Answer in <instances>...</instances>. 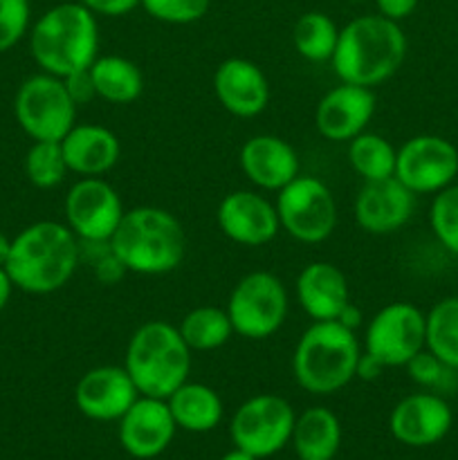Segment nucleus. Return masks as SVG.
I'll return each instance as SVG.
<instances>
[{"instance_id": "26", "label": "nucleus", "mask_w": 458, "mask_h": 460, "mask_svg": "<svg viewBox=\"0 0 458 460\" xmlns=\"http://www.w3.org/2000/svg\"><path fill=\"white\" fill-rule=\"evenodd\" d=\"M97 99L112 103V106H126L142 97L144 75L139 66L130 58L119 54H103L94 58L90 66Z\"/></svg>"}, {"instance_id": "40", "label": "nucleus", "mask_w": 458, "mask_h": 460, "mask_svg": "<svg viewBox=\"0 0 458 460\" xmlns=\"http://www.w3.org/2000/svg\"><path fill=\"white\" fill-rule=\"evenodd\" d=\"M384 368L386 367L380 362V359H375L373 355L364 353L362 350V355H359V359H357V368H355V377H359V380H364V382H373L382 376V371H384Z\"/></svg>"}, {"instance_id": "21", "label": "nucleus", "mask_w": 458, "mask_h": 460, "mask_svg": "<svg viewBox=\"0 0 458 460\" xmlns=\"http://www.w3.org/2000/svg\"><path fill=\"white\" fill-rule=\"evenodd\" d=\"M214 94L233 117L250 119L269 103V81L250 58H225L214 72Z\"/></svg>"}, {"instance_id": "5", "label": "nucleus", "mask_w": 458, "mask_h": 460, "mask_svg": "<svg viewBox=\"0 0 458 460\" xmlns=\"http://www.w3.org/2000/svg\"><path fill=\"white\" fill-rule=\"evenodd\" d=\"M193 350L180 335L178 326L153 319L130 335L124 368L139 395L166 400L189 380Z\"/></svg>"}, {"instance_id": "13", "label": "nucleus", "mask_w": 458, "mask_h": 460, "mask_svg": "<svg viewBox=\"0 0 458 460\" xmlns=\"http://www.w3.org/2000/svg\"><path fill=\"white\" fill-rule=\"evenodd\" d=\"M124 211L121 196L103 178H79L66 196V225L79 241H110Z\"/></svg>"}, {"instance_id": "9", "label": "nucleus", "mask_w": 458, "mask_h": 460, "mask_svg": "<svg viewBox=\"0 0 458 460\" xmlns=\"http://www.w3.org/2000/svg\"><path fill=\"white\" fill-rule=\"evenodd\" d=\"M281 229L304 245H319L335 234L339 223L337 200L326 182L313 175H296L277 193Z\"/></svg>"}, {"instance_id": "22", "label": "nucleus", "mask_w": 458, "mask_h": 460, "mask_svg": "<svg viewBox=\"0 0 458 460\" xmlns=\"http://www.w3.org/2000/svg\"><path fill=\"white\" fill-rule=\"evenodd\" d=\"M296 301L313 322H337L350 304L346 274L328 261H314L299 272L295 283Z\"/></svg>"}, {"instance_id": "43", "label": "nucleus", "mask_w": 458, "mask_h": 460, "mask_svg": "<svg viewBox=\"0 0 458 460\" xmlns=\"http://www.w3.org/2000/svg\"><path fill=\"white\" fill-rule=\"evenodd\" d=\"M9 247H12V238H9L7 234H4L3 229H0V268H3L4 261H7Z\"/></svg>"}, {"instance_id": "1", "label": "nucleus", "mask_w": 458, "mask_h": 460, "mask_svg": "<svg viewBox=\"0 0 458 460\" xmlns=\"http://www.w3.org/2000/svg\"><path fill=\"white\" fill-rule=\"evenodd\" d=\"M79 265V238L72 229L57 220H39L12 238L3 268L18 290L52 295L70 283Z\"/></svg>"}, {"instance_id": "37", "label": "nucleus", "mask_w": 458, "mask_h": 460, "mask_svg": "<svg viewBox=\"0 0 458 460\" xmlns=\"http://www.w3.org/2000/svg\"><path fill=\"white\" fill-rule=\"evenodd\" d=\"M63 84H66L67 93H70L72 102L76 106H84V103H90L92 99H97V90H94L92 76H90V67L88 70H79L63 76Z\"/></svg>"}, {"instance_id": "36", "label": "nucleus", "mask_w": 458, "mask_h": 460, "mask_svg": "<svg viewBox=\"0 0 458 460\" xmlns=\"http://www.w3.org/2000/svg\"><path fill=\"white\" fill-rule=\"evenodd\" d=\"M30 0H0V54L9 52L30 31Z\"/></svg>"}, {"instance_id": "31", "label": "nucleus", "mask_w": 458, "mask_h": 460, "mask_svg": "<svg viewBox=\"0 0 458 460\" xmlns=\"http://www.w3.org/2000/svg\"><path fill=\"white\" fill-rule=\"evenodd\" d=\"M70 173L61 142H34L25 155V175L36 189H54Z\"/></svg>"}, {"instance_id": "28", "label": "nucleus", "mask_w": 458, "mask_h": 460, "mask_svg": "<svg viewBox=\"0 0 458 460\" xmlns=\"http://www.w3.org/2000/svg\"><path fill=\"white\" fill-rule=\"evenodd\" d=\"M398 148L380 133H359L348 142V162L364 182H375L395 175Z\"/></svg>"}, {"instance_id": "44", "label": "nucleus", "mask_w": 458, "mask_h": 460, "mask_svg": "<svg viewBox=\"0 0 458 460\" xmlns=\"http://www.w3.org/2000/svg\"><path fill=\"white\" fill-rule=\"evenodd\" d=\"M218 460H259V458H254V456H251V454L242 452V449L233 447V449H232V452L223 454V456H220Z\"/></svg>"}, {"instance_id": "10", "label": "nucleus", "mask_w": 458, "mask_h": 460, "mask_svg": "<svg viewBox=\"0 0 458 460\" xmlns=\"http://www.w3.org/2000/svg\"><path fill=\"white\" fill-rule=\"evenodd\" d=\"M296 413L286 398L274 394L251 395L233 411L229 434L233 447L254 458H269L292 438Z\"/></svg>"}, {"instance_id": "39", "label": "nucleus", "mask_w": 458, "mask_h": 460, "mask_svg": "<svg viewBox=\"0 0 458 460\" xmlns=\"http://www.w3.org/2000/svg\"><path fill=\"white\" fill-rule=\"evenodd\" d=\"M375 4L380 16L400 22L416 12L418 0H375Z\"/></svg>"}, {"instance_id": "34", "label": "nucleus", "mask_w": 458, "mask_h": 460, "mask_svg": "<svg viewBox=\"0 0 458 460\" xmlns=\"http://www.w3.org/2000/svg\"><path fill=\"white\" fill-rule=\"evenodd\" d=\"M139 7L166 25H191L207 16L211 0H142Z\"/></svg>"}, {"instance_id": "14", "label": "nucleus", "mask_w": 458, "mask_h": 460, "mask_svg": "<svg viewBox=\"0 0 458 460\" xmlns=\"http://www.w3.org/2000/svg\"><path fill=\"white\" fill-rule=\"evenodd\" d=\"M216 220L225 236L242 247H263L281 232L274 202L263 193L238 189L220 200Z\"/></svg>"}, {"instance_id": "29", "label": "nucleus", "mask_w": 458, "mask_h": 460, "mask_svg": "<svg viewBox=\"0 0 458 460\" xmlns=\"http://www.w3.org/2000/svg\"><path fill=\"white\" fill-rule=\"evenodd\" d=\"M337 22L323 12H308L296 18L292 30V43L296 54L310 63H326L335 54L337 39H339Z\"/></svg>"}, {"instance_id": "30", "label": "nucleus", "mask_w": 458, "mask_h": 460, "mask_svg": "<svg viewBox=\"0 0 458 460\" xmlns=\"http://www.w3.org/2000/svg\"><path fill=\"white\" fill-rule=\"evenodd\" d=\"M425 317V349L449 367L458 368V296L440 299Z\"/></svg>"}, {"instance_id": "19", "label": "nucleus", "mask_w": 458, "mask_h": 460, "mask_svg": "<svg viewBox=\"0 0 458 460\" xmlns=\"http://www.w3.org/2000/svg\"><path fill=\"white\" fill-rule=\"evenodd\" d=\"M375 115V93L353 84L328 90L314 111V126L328 142H350L364 133Z\"/></svg>"}, {"instance_id": "33", "label": "nucleus", "mask_w": 458, "mask_h": 460, "mask_svg": "<svg viewBox=\"0 0 458 460\" xmlns=\"http://www.w3.org/2000/svg\"><path fill=\"white\" fill-rule=\"evenodd\" d=\"M404 368L418 386L431 391V394H452L458 386V368L445 364L443 359H438L427 349L420 350Z\"/></svg>"}, {"instance_id": "6", "label": "nucleus", "mask_w": 458, "mask_h": 460, "mask_svg": "<svg viewBox=\"0 0 458 460\" xmlns=\"http://www.w3.org/2000/svg\"><path fill=\"white\" fill-rule=\"evenodd\" d=\"M362 344L339 322H313L292 353V376L313 395H332L355 380Z\"/></svg>"}, {"instance_id": "3", "label": "nucleus", "mask_w": 458, "mask_h": 460, "mask_svg": "<svg viewBox=\"0 0 458 460\" xmlns=\"http://www.w3.org/2000/svg\"><path fill=\"white\" fill-rule=\"evenodd\" d=\"M110 247L130 274L164 277L182 265L187 236L180 220L162 207L144 205L124 211Z\"/></svg>"}, {"instance_id": "4", "label": "nucleus", "mask_w": 458, "mask_h": 460, "mask_svg": "<svg viewBox=\"0 0 458 460\" xmlns=\"http://www.w3.org/2000/svg\"><path fill=\"white\" fill-rule=\"evenodd\" d=\"M30 52L40 70L61 79L88 70L99 57L97 16L79 0L54 4L31 25Z\"/></svg>"}, {"instance_id": "15", "label": "nucleus", "mask_w": 458, "mask_h": 460, "mask_svg": "<svg viewBox=\"0 0 458 460\" xmlns=\"http://www.w3.org/2000/svg\"><path fill=\"white\" fill-rule=\"evenodd\" d=\"M139 398L128 371L115 364H103L85 371L75 386V404L81 416L94 422H115Z\"/></svg>"}, {"instance_id": "12", "label": "nucleus", "mask_w": 458, "mask_h": 460, "mask_svg": "<svg viewBox=\"0 0 458 460\" xmlns=\"http://www.w3.org/2000/svg\"><path fill=\"white\" fill-rule=\"evenodd\" d=\"M458 175V148L440 135H416L398 148L395 178L416 196L438 193Z\"/></svg>"}, {"instance_id": "24", "label": "nucleus", "mask_w": 458, "mask_h": 460, "mask_svg": "<svg viewBox=\"0 0 458 460\" xmlns=\"http://www.w3.org/2000/svg\"><path fill=\"white\" fill-rule=\"evenodd\" d=\"M178 429L189 434H207L214 431L223 420V400L211 386L202 382H184L166 398Z\"/></svg>"}, {"instance_id": "32", "label": "nucleus", "mask_w": 458, "mask_h": 460, "mask_svg": "<svg viewBox=\"0 0 458 460\" xmlns=\"http://www.w3.org/2000/svg\"><path fill=\"white\" fill-rule=\"evenodd\" d=\"M429 225L434 236L449 254L458 256V184H449L447 189L434 196L429 209Z\"/></svg>"}, {"instance_id": "16", "label": "nucleus", "mask_w": 458, "mask_h": 460, "mask_svg": "<svg viewBox=\"0 0 458 460\" xmlns=\"http://www.w3.org/2000/svg\"><path fill=\"white\" fill-rule=\"evenodd\" d=\"M454 413L447 400L431 391H420L400 400L389 416V429L407 447H431L449 434Z\"/></svg>"}, {"instance_id": "23", "label": "nucleus", "mask_w": 458, "mask_h": 460, "mask_svg": "<svg viewBox=\"0 0 458 460\" xmlns=\"http://www.w3.org/2000/svg\"><path fill=\"white\" fill-rule=\"evenodd\" d=\"M61 151L70 173L101 178L119 162L121 142L101 124H75L61 139Z\"/></svg>"}, {"instance_id": "8", "label": "nucleus", "mask_w": 458, "mask_h": 460, "mask_svg": "<svg viewBox=\"0 0 458 460\" xmlns=\"http://www.w3.org/2000/svg\"><path fill=\"white\" fill-rule=\"evenodd\" d=\"M76 108L61 76L48 72L27 76L13 97L18 126L34 142H61L76 124Z\"/></svg>"}, {"instance_id": "20", "label": "nucleus", "mask_w": 458, "mask_h": 460, "mask_svg": "<svg viewBox=\"0 0 458 460\" xmlns=\"http://www.w3.org/2000/svg\"><path fill=\"white\" fill-rule=\"evenodd\" d=\"M242 175L260 191H281L301 175L299 153L278 135H254L238 153Z\"/></svg>"}, {"instance_id": "41", "label": "nucleus", "mask_w": 458, "mask_h": 460, "mask_svg": "<svg viewBox=\"0 0 458 460\" xmlns=\"http://www.w3.org/2000/svg\"><path fill=\"white\" fill-rule=\"evenodd\" d=\"M362 319H364L362 310L355 308L353 304H348L344 310H341V314H339V319H337V322H339L341 326L350 328V331H357V328L362 326Z\"/></svg>"}, {"instance_id": "11", "label": "nucleus", "mask_w": 458, "mask_h": 460, "mask_svg": "<svg viewBox=\"0 0 458 460\" xmlns=\"http://www.w3.org/2000/svg\"><path fill=\"white\" fill-rule=\"evenodd\" d=\"M425 313L409 301H391L368 319L362 350L386 368H400L425 350Z\"/></svg>"}, {"instance_id": "42", "label": "nucleus", "mask_w": 458, "mask_h": 460, "mask_svg": "<svg viewBox=\"0 0 458 460\" xmlns=\"http://www.w3.org/2000/svg\"><path fill=\"white\" fill-rule=\"evenodd\" d=\"M12 292H13L12 279H9L7 270L0 268V313H3V310L7 308L9 299H12Z\"/></svg>"}, {"instance_id": "17", "label": "nucleus", "mask_w": 458, "mask_h": 460, "mask_svg": "<svg viewBox=\"0 0 458 460\" xmlns=\"http://www.w3.org/2000/svg\"><path fill=\"white\" fill-rule=\"evenodd\" d=\"M117 422L121 447L137 460H151L164 454L178 431L166 400L148 395H139Z\"/></svg>"}, {"instance_id": "35", "label": "nucleus", "mask_w": 458, "mask_h": 460, "mask_svg": "<svg viewBox=\"0 0 458 460\" xmlns=\"http://www.w3.org/2000/svg\"><path fill=\"white\" fill-rule=\"evenodd\" d=\"M81 263L90 265L94 279L101 286H115L124 279L126 268L117 259L108 241H79Z\"/></svg>"}, {"instance_id": "27", "label": "nucleus", "mask_w": 458, "mask_h": 460, "mask_svg": "<svg viewBox=\"0 0 458 460\" xmlns=\"http://www.w3.org/2000/svg\"><path fill=\"white\" fill-rule=\"evenodd\" d=\"M178 331L193 353L223 349L233 335L227 310L216 308V305H198L189 310L178 323Z\"/></svg>"}, {"instance_id": "2", "label": "nucleus", "mask_w": 458, "mask_h": 460, "mask_svg": "<svg viewBox=\"0 0 458 460\" xmlns=\"http://www.w3.org/2000/svg\"><path fill=\"white\" fill-rule=\"evenodd\" d=\"M407 48V34L400 22L368 13L341 27L330 63L341 84L373 90L402 67Z\"/></svg>"}, {"instance_id": "38", "label": "nucleus", "mask_w": 458, "mask_h": 460, "mask_svg": "<svg viewBox=\"0 0 458 460\" xmlns=\"http://www.w3.org/2000/svg\"><path fill=\"white\" fill-rule=\"evenodd\" d=\"M84 7H88L94 16L119 18L139 7L142 0H79Z\"/></svg>"}, {"instance_id": "25", "label": "nucleus", "mask_w": 458, "mask_h": 460, "mask_svg": "<svg viewBox=\"0 0 458 460\" xmlns=\"http://www.w3.org/2000/svg\"><path fill=\"white\" fill-rule=\"evenodd\" d=\"M299 460H332L341 447V422L328 407H310L296 416L290 438Z\"/></svg>"}, {"instance_id": "18", "label": "nucleus", "mask_w": 458, "mask_h": 460, "mask_svg": "<svg viewBox=\"0 0 458 460\" xmlns=\"http://www.w3.org/2000/svg\"><path fill=\"white\" fill-rule=\"evenodd\" d=\"M416 211V193L409 191L395 175L364 182L355 198L353 214L359 229L373 236L400 232Z\"/></svg>"}, {"instance_id": "7", "label": "nucleus", "mask_w": 458, "mask_h": 460, "mask_svg": "<svg viewBox=\"0 0 458 460\" xmlns=\"http://www.w3.org/2000/svg\"><path fill=\"white\" fill-rule=\"evenodd\" d=\"M225 310L233 326V335L263 341L281 331L290 310V299L277 274L256 270L238 279L229 292Z\"/></svg>"}]
</instances>
